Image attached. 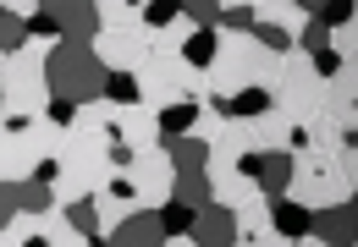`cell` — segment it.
Listing matches in <instances>:
<instances>
[{"instance_id": "3957f363", "label": "cell", "mask_w": 358, "mask_h": 247, "mask_svg": "<svg viewBox=\"0 0 358 247\" xmlns=\"http://www.w3.org/2000/svg\"><path fill=\"white\" fill-rule=\"evenodd\" d=\"M187 61L182 55H149L143 66H138V99L149 105V110H166V105H177V99H187Z\"/></svg>"}, {"instance_id": "ffe728a7", "label": "cell", "mask_w": 358, "mask_h": 247, "mask_svg": "<svg viewBox=\"0 0 358 247\" xmlns=\"http://www.w3.org/2000/svg\"><path fill=\"white\" fill-rule=\"evenodd\" d=\"M215 44H221V33H210V28H193V39L182 44V61H187L193 72H210V61H215Z\"/></svg>"}, {"instance_id": "cb8c5ba5", "label": "cell", "mask_w": 358, "mask_h": 247, "mask_svg": "<svg viewBox=\"0 0 358 247\" xmlns=\"http://www.w3.org/2000/svg\"><path fill=\"white\" fill-rule=\"evenodd\" d=\"M105 99H110L116 110H127V105H143V99H138V77H133V72H110V82H105Z\"/></svg>"}, {"instance_id": "1f68e13d", "label": "cell", "mask_w": 358, "mask_h": 247, "mask_svg": "<svg viewBox=\"0 0 358 247\" xmlns=\"http://www.w3.org/2000/svg\"><path fill=\"white\" fill-rule=\"evenodd\" d=\"M166 247H193V242H187V237H166Z\"/></svg>"}, {"instance_id": "8fae6325", "label": "cell", "mask_w": 358, "mask_h": 247, "mask_svg": "<svg viewBox=\"0 0 358 247\" xmlns=\"http://www.w3.org/2000/svg\"><path fill=\"white\" fill-rule=\"evenodd\" d=\"M270 204V231L281 237V242H303L309 237V209L292 204V198H265Z\"/></svg>"}, {"instance_id": "83f0119b", "label": "cell", "mask_w": 358, "mask_h": 247, "mask_svg": "<svg viewBox=\"0 0 358 247\" xmlns=\"http://www.w3.org/2000/svg\"><path fill=\"white\" fill-rule=\"evenodd\" d=\"M182 17V0H149L143 6V28H166V22H177Z\"/></svg>"}, {"instance_id": "f1b7e54d", "label": "cell", "mask_w": 358, "mask_h": 247, "mask_svg": "<svg viewBox=\"0 0 358 247\" xmlns=\"http://www.w3.org/2000/svg\"><path fill=\"white\" fill-rule=\"evenodd\" d=\"M182 17H187L193 28H210V33L221 28V6H204V0H187V6H182Z\"/></svg>"}, {"instance_id": "7c38bea8", "label": "cell", "mask_w": 358, "mask_h": 247, "mask_svg": "<svg viewBox=\"0 0 358 247\" xmlns=\"http://www.w3.org/2000/svg\"><path fill=\"white\" fill-rule=\"evenodd\" d=\"M99 11V33H133L143 28V6L138 0H94Z\"/></svg>"}, {"instance_id": "2e32d148", "label": "cell", "mask_w": 358, "mask_h": 247, "mask_svg": "<svg viewBox=\"0 0 358 247\" xmlns=\"http://www.w3.org/2000/svg\"><path fill=\"white\" fill-rule=\"evenodd\" d=\"M171 204H182V209H204L210 204L204 170H171Z\"/></svg>"}, {"instance_id": "7a4b0ae2", "label": "cell", "mask_w": 358, "mask_h": 247, "mask_svg": "<svg viewBox=\"0 0 358 247\" xmlns=\"http://www.w3.org/2000/svg\"><path fill=\"white\" fill-rule=\"evenodd\" d=\"M353 193H358V181L336 176L331 160H320V154H292V181H287V198H292V204H303L314 214V209L353 204Z\"/></svg>"}, {"instance_id": "d6a6232c", "label": "cell", "mask_w": 358, "mask_h": 247, "mask_svg": "<svg viewBox=\"0 0 358 247\" xmlns=\"http://www.w3.org/2000/svg\"><path fill=\"white\" fill-rule=\"evenodd\" d=\"M0 105H6V93H0Z\"/></svg>"}, {"instance_id": "e575fe53", "label": "cell", "mask_w": 358, "mask_h": 247, "mask_svg": "<svg viewBox=\"0 0 358 247\" xmlns=\"http://www.w3.org/2000/svg\"><path fill=\"white\" fill-rule=\"evenodd\" d=\"M83 247H89V242H83Z\"/></svg>"}, {"instance_id": "6da1fadb", "label": "cell", "mask_w": 358, "mask_h": 247, "mask_svg": "<svg viewBox=\"0 0 358 247\" xmlns=\"http://www.w3.org/2000/svg\"><path fill=\"white\" fill-rule=\"evenodd\" d=\"M105 82L110 72L99 66V55H94L89 44H72V39H55L45 55V88L50 99H66V105H94V99H105Z\"/></svg>"}, {"instance_id": "4fadbf2b", "label": "cell", "mask_w": 358, "mask_h": 247, "mask_svg": "<svg viewBox=\"0 0 358 247\" xmlns=\"http://www.w3.org/2000/svg\"><path fill=\"white\" fill-rule=\"evenodd\" d=\"M292 126H298V121H287L281 110H265L259 121H248V132H254V149H259V154L287 149V143H292Z\"/></svg>"}, {"instance_id": "5bb4252c", "label": "cell", "mask_w": 358, "mask_h": 247, "mask_svg": "<svg viewBox=\"0 0 358 247\" xmlns=\"http://www.w3.org/2000/svg\"><path fill=\"white\" fill-rule=\"evenodd\" d=\"M254 22L281 28V33H298V28L309 22V6H292V0H259V6H254Z\"/></svg>"}, {"instance_id": "e0dca14e", "label": "cell", "mask_w": 358, "mask_h": 247, "mask_svg": "<svg viewBox=\"0 0 358 247\" xmlns=\"http://www.w3.org/2000/svg\"><path fill=\"white\" fill-rule=\"evenodd\" d=\"M155 121H160V137H187L193 121H199V105H193V99H177V105L155 110Z\"/></svg>"}, {"instance_id": "9c48e42d", "label": "cell", "mask_w": 358, "mask_h": 247, "mask_svg": "<svg viewBox=\"0 0 358 247\" xmlns=\"http://www.w3.org/2000/svg\"><path fill=\"white\" fill-rule=\"evenodd\" d=\"M61 143H66V126L45 121V116H39L34 126H22V132H17V154H22L28 170H39L45 160H61Z\"/></svg>"}, {"instance_id": "7402d4cb", "label": "cell", "mask_w": 358, "mask_h": 247, "mask_svg": "<svg viewBox=\"0 0 358 247\" xmlns=\"http://www.w3.org/2000/svg\"><path fill=\"white\" fill-rule=\"evenodd\" d=\"M39 237H45L50 247H83V237L72 231V220H66L61 209H50L45 220H39Z\"/></svg>"}, {"instance_id": "8992f818", "label": "cell", "mask_w": 358, "mask_h": 247, "mask_svg": "<svg viewBox=\"0 0 358 247\" xmlns=\"http://www.w3.org/2000/svg\"><path fill=\"white\" fill-rule=\"evenodd\" d=\"M110 143H127L133 154L160 149V121H155V110H149V105H127V110H116V121H110Z\"/></svg>"}, {"instance_id": "836d02e7", "label": "cell", "mask_w": 358, "mask_h": 247, "mask_svg": "<svg viewBox=\"0 0 358 247\" xmlns=\"http://www.w3.org/2000/svg\"><path fill=\"white\" fill-rule=\"evenodd\" d=\"M0 61H6V55H0Z\"/></svg>"}, {"instance_id": "484cf974", "label": "cell", "mask_w": 358, "mask_h": 247, "mask_svg": "<svg viewBox=\"0 0 358 247\" xmlns=\"http://www.w3.org/2000/svg\"><path fill=\"white\" fill-rule=\"evenodd\" d=\"M61 214L72 220V231H78L83 242H94V237H99V220H94V198H78V204H66Z\"/></svg>"}, {"instance_id": "9a60e30c", "label": "cell", "mask_w": 358, "mask_h": 247, "mask_svg": "<svg viewBox=\"0 0 358 247\" xmlns=\"http://www.w3.org/2000/svg\"><path fill=\"white\" fill-rule=\"evenodd\" d=\"M160 154L171 160V170H204L210 165V143H199V137H160Z\"/></svg>"}, {"instance_id": "ac0fdd59", "label": "cell", "mask_w": 358, "mask_h": 247, "mask_svg": "<svg viewBox=\"0 0 358 247\" xmlns=\"http://www.w3.org/2000/svg\"><path fill=\"white\" fill-rule=\"evenodd\" d=\"M231 220H237V237H243V242H254V237H270V204H265V198H254V204L231 209Z\"/></svg>"}, {"instance_id": "5b68a950", "label": "cell", "mask_w": 358, "mask_h": 247, "mask_svg": "<svg viewBox=\"0 0 358 247\" xmlns=\"http://www.w3.org/2000/svg\"><path fill=\"white\" fill-rule=\"evenodd\" d=\"M89 50L99 55L105 72H138L149 61V33L143 28H133V33H94Z\"/></svg>"}, {"instance_id": "30bf717a", "label": "cell", "mask_w": 358, "mask_h": 247, "mask_svg": "<svg viewBox=\"0 0 358 247\" xmlns=\"http://www.w3.org/2000/svg\"><path fill=\"white\" fill-rule=\"evenodd\" d=\"M110 247H166V231H160V220H155V209H133L110 237Z\"/></svg>"}, {"instance_id": "ba28073f", "label": "cell", "mask_w": 358, "mask_h": 247, "mask_svg": "<svg viewBox=\"0 0 358 247\" xmlns=\"http://www.w3.org/2000/svg\"><path fill=\"white\" fill-rule=\"evenodd\" d=\"M187 242H193V247H237L243 237H237V220H231V209H221V204H204V209H193Z\"/></svg>"}, {"instance_id": "277c9868", "label": "cell", "mask_w": 358, "mask_h": 247, "mask_svg": "<svg viewBox=\"0 0 358 247\" xmlns=\"http://www.w3.org/2000/svg\"><path fill=\"white\" fill-rule=\"evenodd\" d=\"M127 181H133V193H138V209H160V204H171V160H166L160 149L138 154L133 170H127Z\"/></svg>"}, {"instance_id": "44dd1931", "label": "cell", "mask_w": 358, "mask_h": 247, "mask_svg": "<svg viewBox=\"0 0 358 247\" xmlns=\"http://www.w3.org/2000/svg\"><path fill=\"white\" fill-rule=\"evenodd\" d=\"M28 44V17H17L6 0H0V55H17Z\"/></svg>"}, {"instance_id": "4316f807", "label": "cell", "mask_w": 358, "mask_h": 247, "mask_svg": "<svg viewBox=\"0 0 358 247\" xmlns=\"http://www.w3.org/2000/svg\"><path fill=\"white\" fill-rule=\"evenodd\" d=\"M155 220H160V231H166V237H187V225H193V209L160 204V209H155Z\"/></svg>"}, {"instance_id": "4dcf8cb0", "label": "cell", "mask_w": 358, "mask_h": 247, "mask_svg": "<svg viewBox=\"0 0 358 247\" xmlns=\"http://www.w3.org/2000/svg\"><path fill=\"white\" fill-rule=\"evenodd\" d=\"M0 247H22V242H17V231H11V225H0Z\"/></svg>"}, {"instance_id": "603a6c76", "label": "cell", "mask_w": 358, "mask_h": 247, "mask_svg": "<svg viewBox=\"0 0 358 247\" xmlns=\"http://www.w3.org/2000/svg\"><path fill=\"white\" fill-rule=\"evenodd\" d=\"M127 214H133V204H122V198H110V193H94V220H99V237H110Z\"/></svg>"}, {"instance_id": "f546056e", "label": "cell", "mask_w": 358, "mask_h": 247, "mask_svg": "<svg viewBox=\"0 0 358 247\" xmlns=\"http://www.w3.org/2000/svg\"><path fill=\"white\" fill-rule=\"evenodd\" d=\"M72 116H78V105H66V99H50L45 105V121H55V126H72Z\"/></svg>"}, {"instance_id": "d4e9b609", "label": "cell", "mask_w": 358, "mask_h": 247, "mask_svg": "<svg viewBox=\"0 0 358 247\" xmlns=\"http://www.w3.org/2000/svg\"><path fill=\"white\" fill-rule=\"evenodd\" d=\"M221 28H226V39H248L254 33V6H221Z\"/></svg>"}, {"instance_id": "52a82bcc", "label": "cell", "mask_w": 358, "mask_h": 247, "mask_svg": "<svg viewBox=\"0 0 358 247\" xmlns=\"http://www.w3.org/2000/svg\"><path fill=\"white\" fill-rule=\"evenodd\" d=\"M309 237L320 247H358V204L314 209L309 214Z\"/></svg>"}, {"instance_id": "d6986e66", "label": "cell", "mask_w": 358, "mask_h": 247, "mask_svg": "<svg viewBox=\"0 0 358 247\" xmlns=\"http://www.w3.org/2000/svg\"><path fill=\"white\" fill-rule=\"evenodd\" d=\"M265 110H270V93H265V88H243V93L226 99V121H259Z\"/></svg>"}]
</instances>
